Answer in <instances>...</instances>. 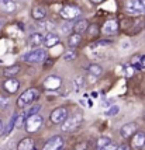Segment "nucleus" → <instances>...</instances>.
Instances as JSON below:
<instances>
[{"mask_svg": "<svg viewBox=\"0 0 145 150\" xmlns=\"http://www.w3.org/2000/svg\"><path fill=\"white\" fill-rule=\"evenodd\" d=\"M38 97V90L37 88H28L26 91L21 94L19 100H17V107H20V108H24L27 105H31L37 100Z\"/></svg>", "mask_w": 145, "mask_h": 150, "instance_id": "f257e3e1", "label": "nucleus"}, {"mask_svg": "<svg viewBox=\"0 0 145 150\" xmlns=\"http://www.w3.org/2000/svg\"><path fill=\"white\" fill-rule=\"evenodd\" d=\"M23 59L26 60L27 63H41V62H44L46 59V52L45 49H42V48H37V49H33V51H30V52H27Z\"/></svg>", "mask_w": 145, "mask_h": 150, "instance_id": "f03ea898", "label": "nucleus"}, {"mask_svg": "<svg viewBox=\"0 0 145 150\" xmlns=\"http://www.w3.org/2000/svg\"><path fill=\"white\" fill-rule=\"evenodd\" d=\"M82 115L80 114H73V115H68V118H66L65 121L62 122V131L64 132H73L76 131V128L80 125V122H82Z\"/></svg>", "mask_w": 145, "mask_h": 150, "instance_id": "7ed1b4c3", "label": "nucleus"}, {"mask_svg": "<svg viewBox=\"0 0 145 150\" xmlns=\"http://www.w3.org/2000/svg\"><path fill=\"white\" fill-rule=\"evenodd\" d=\"M42 126V117L35 114V115H31V117L26 118V131L28 133H34L37 132Z\"/></svg>", "mask_w": 145, "mask_h": 150, "instance_id": "20e7f679", "label": "nucleus"}, {"mask_svg": "<svg viewBox=\"0 0 145 150\" xmlns=\"http://www.w3.org/2000/svg\"><path fill=\"white\" fill-rule=\"evenodd\" d=\"M80 13L82 11H80L79 7L73 6V4H66L61 10V16H62V18H65V20H75L76 17H79Z\"/></svg>", "mask_w": 145, "mask_h": 150, "instance_id": "39448f33", "label": "nucleus"}, {"mask_svg": "<svg viewBox=\"0 0 145 150\" xmlns=\"http://www.w3.org/2000/svg\"><path fill=\"white\" fill-rule=\"evenodd\" d=\"M64 144H65V140L64 137H61L59 135H55L51 139L46 140V143L44 144V149L42 150H62L64 149Z\"/></svg>", "mask_w": 145, "mask_h": 150, "instance_id": "423d86ee", "label": "nucleus"}, {"mask_svg": "<svg viewBox=\"0 0 145 150\" xmlns=\"http://www.w3.org/2000/svg\"><path fill=\"white\" fill-rule=\"evenodd\" d=\"M125 11L131 16H139L144 13V8L141 6L139 0H127L125 1Z\"/></svg>", "mask_w": 145, "mask_h": 150, "instance_id": "0eeeda50", "label": "nucleus"}, {"mask_svg": "<svg viewBox=\"0 0 145 150\" xmlns=\"http://www.w3.org/2000/svg\"><path fill=\"white\" fill-rule=\"evenodd\" d=\"M51 122L52 124H62L68 118V110L64 108V107H59V108H55L52 112H51Z\"/></svg>", "mask_w": 145, "mask_h": 150, "instance_id": "6e6552de", "label": "nucleus"}, {"mask_svg": "<svg viewBox=\"0 0 145 150\" xmlns=\"http://www.w3.org/2000/svg\"><path fill=\"white\" fill-rule=\"evenodd\" d=\"M62 86V80L58 76H48L44 80V87L46 90H58Z\"/></svg>", "mask_w": 145, "mask_h": 150, "instance_id": "1a4fd4ad", "label": "nucleus"}, {"mask_svg": "<svg viewBox=\"0 0 145 150\" xmlns=\"http://www.w3.org/2000/svg\"><path fill=\"white\" fill-rule=\"evenodd\" d=\"M137 129H138V126H137V124L135 122H128V124H125L121 126V129H120V135H121V137H131L135 132H137Z\"/></svg>", "mask_w": 145, "mask_h": 150, "instance_id": "9d476101", "label": "nucleus"}, {"mask_svg": "<svg viewBox=\"0 0 145 150\" xmlns=\"http://www.w3.org/2000/svg\"><path fill=\"white\" fill-rule=\"evenodd\" d=\"M144 144H145V133L137 131L131 136V147L132 149H141Z\"/></svg>", "mask_w": 145, "mask_h": 150, "instance_id": "9b49d317", "label": "nucleus"}, {"mask_svg": "<svg viewBox=\"0 0 145 150\" xmlns=\"http://www.w3.org/2000/svg\"><path fill=\"white\" fill-rule=\"evenodd\" d=\"M3 87H4V90H6L7 93L14 94V93H17V90H19L20 83H19V80H16V79H13V77H7V80L4 81Z\"/></svg>", "mask_w": 145, "mask_h": 150, "instance_id": "f8f14e48", "label": "nucleus"}, {"mask_svg": "<svg viewBox=\"0 0 145 150\" xmlns=\"http://www.w3.org/2000/svg\"><path fill=\"white\" fill-rule=\"evenodd\" d=\"M72 30L75 31V33H78V34H83L86 33L87 30H89V21L85 18H80L78 20L75 24L72 25Z\"/></svg>", "mask_w": 145, "mask_h": 150, "instance_id": "ddd939ff", "label": "nucleus"}, {"mask_svg": "<svg viewBox=\"0 0 145 150\" xmlns=\"http://www.w3.org/2000/svg\"><path fill=\"white\" fill-rule=\"evenodd\" d=\"M44 44H45V46L51 48V46L59 44V37H58L56 34H54V33L49 31L46 35H44Z\"/></svg>", "mask_w": 145, "mask_h": 150, "instance_id": "4468645a", "label": "nucleus"}, {"mask_svg": "<svg viewBox=\"0 0 145 150\" xmlns=\"http://www.w3.org/2000/svg\"><path fill=\"white\" fill-rule=\"evenodd\" d=\"M44 44V35L40 33H33L30 35V45L34 48H38Z\"/></svg>", "mask_w": 145, "mask_h": 150, "instance_id": "2eb2a0df", "label": "nucleus"}, {"mask_svg": "<svg viewBox=\"0 0 145 150\" xmlns=\"http://www.w3.org/2000/svg\"><path fill=\"white\" fill-rule=\"evenodd\" d=\"M34 20H44L46 17V8L44 6H35L31 11Z\"/></svg>", "mask_w": 145, "mask_h": 150, "instance_id": "dca6fc26", "label": "nucleus"}, {"mask_svg": "<svg viewBox=\"0 0 145 150\" xmlns=\"http://www.w3.org/2000/svg\"><path fill=\"white\" fill-rule=\"evenodd\" d=\"M34 149V140L31 137H26L19 142L17 144V150H33Z\"/></svg>", "mask_w": 145, "mask_h": 150, "instance_id": "f3484780", "label": "nucleus"}, {"mask_svg": "<svg viewBox=\"0 0 145 150\" xmlns=\"http://www.w3.org/2000/svg\"><path fill=\"white\" fill-rule=\"evenodd\" d=\"M117 28H119V25H117V21L116 20H110V21H107L104 24V27H103V33L104 34H113L117 31Z\"/></svg>", "mask_w": 145, "mask_h": 150, "instance_id": "a211bd4d", "label": "nucleus"}, {"mask_svg": "<svg viewBox=\"0 0 145 150\" xmlns=\"http://www.w3.org/2000/svg\"><path fill=\"white\" fill-rule=\"evenodd\" d=\"M87 72H89V74H90V76H93V77H99V76H101V74H103V67H101L100 65L93 63V65H89V67H87Z\"/></svg>", "mask_w": 145, "mask_h": 150, "instance_id": "6ab92c4d", "label": "nucleus"}, {"mask_svg": "<svg viewBox=\"0 0 145 150\" xmlns=\"http://www.w3.org/2000/svg\"><path fill=\"white\" fill-rule=\"evenodd\" d=\"M0 6H1V8H3L4 11H9V13H11V11L16 10L14 0H0Z\"/></svg>", "mask_w": 145, "mask_h": 150, "instance_id": "aec40b11", "label": "nucleus"}, {"mask_svg": "<svg viewBox=\"0 0 145 150\" xmlns=\"http://www.w3.org/2000/svg\"><path fill=\"white\" fill-rule=\"evenodd\" d=\"M80 41H82V35H80V34L73 33V34H71V35H69V46H71L72 49L79 45Z\"/></svg>", "mask_w": 145, "mask_h": 150, "instance_id": "412c9836", "label": "nucleus"}, {"mask_svg": "<svg viewBox=\"0 0 145 150\" xmlns=\"http://www.w3.org/2000/svg\"><path fill=\"white\" fill-rule=\"evenodd\" d=\"M19 72H20V66H19V65H13V66H9L7 69H4L3 74H4L6 77H14V76H16Z\"/></svg>", "mask_w": 145, "mask_h": 150, "instance_id": "4be33fe9", "label": "nucleus"}, {"mask_svg": "<svg viewBox=\"0 0 145 150\" xmlns=\"http://www.w3.org/2000/svg\"><path fill=\"white\" fill-rule=\"evenodd\" d=\"M110 143H111V139H110L109 136H100L99 139H97V142H96V149L101 150L103 147L109 146Z\"/></svg>", "mask_w": 145, "mask_h": 150, "instance_id": "5701e85b", "label": "nucleus"}, {"mask_svg": "<svg viewBox=\"0 0 145 150\" xmlns=\"http://www.w3.org/2000/svg\"><path fill=\"white\" fill-rule=\"evenodd\" d=\"M83 86H85V77L83 76H78V77L73 80V91L75 93L80 91Z\"/></svg>", "mask_w": 145, "mask_h": 150, "instance_id": "b1692460", "label": "nucleus"}, {"mask_svg": "<svg viewBox=\"0 0 145 150\" xmlns=\"http://www.w3.org/2000/svg\"><path fill=\"white\" fill-rule=\"evenodd\" d=\"M16 118H17V114H14L13 117H11V119L9 121V124L6 125V128L3 129V135H4V136H7V135H10V132L13 131L14 124H16Z\"/></svg>", "mask_w": 145, "mask_h": 150, "instance_id": "393cba45", "label": "nucleus"}, {"mask_svg": "<svg viewBox=\"0 0 145 150\" xmlns=\"http://www.w3.org/2000/svg\"><path fill=\"white\" fill-rule=\"evenodd\" d=\"M40 110H41V105H33V107H30V108L24 112V117L28 118V117H31V115H35V114H38Z\"/></svg>", "mask_w": 145, "mask_h": 150, "instance_id": "a878e982", "label": "nucleus"}, {"mask_svg": "<svg viewBox=\"0 0 145 150\" xmlns=\"http://www.w3.org/2000/svg\"><path fill=\"white\" fill-rule=\"evenodd\" d=\"M64 59H65L66 62H72V60H75V59H76V52H75L73 49L66 51V52L64 53Z\"/></svg>", "mask_w": 145, "mask_h": 150, "instance_id": "bb28decb", "label": "nucleus"}, {"mask_svg": "<svg viewBox=\"0 0 145 150\" xmlns=\"http://www.w3.org/2000/svg\"><path fill=\"white\" fill-rule=\"evenodd\" d=\"M119 114V107L117 105H110V108L106 111V117H114Z\"/></svg>", "mask_w": 145, "mask_h": 150, "instance_id": "cd10ccee", "label": "nucleus"}, {"mask_svg": "<svg viewBox=\"0 0 145 150\" xmlns=\"http://www.w3.org/2000/svg\"><path fill=\"white\" fill-rule=\"evenodd\" d=\"M113 44V41H110V39H100V41H97L96 44H93L92 48H94V46H109V45H111Z\"/></svg>", "mask_w": 145, "mask_h": 150, "instance_id": "c85d7f7f", "label": "nucleus"}, {"mask_svg": "<svg viewBox=\"0 0 145 150\" xmlns=\"http://www.w3.org/2000/svg\"><path fill=\"white\" fill-rule=\"evenodd\" d=\"M24 122H26V117H24V114H21L20 117L17 115V118H16V124H14V126H16V128H21Z\"/></svg>", "mask_w": 145, "mask_h": 150, "instance_id": "c756f323", "label": "nucleus"}, {"mask_svg": "<svg viewBox=\"0 0 145 150\" xmlns=\"http://www.w3.org/2000/svg\"><path fill=\"white\" fill-rule=\"evenodd\" d=\"M9 104V98L7 97H0V110H4Z\"/></svg>", "mask_w": 145, "mask_h": 150, "instance_id": "7c9ffc66", "label": "nucleus"}, {"mask_svg": "<svg viewBox=\"0 0 145 150\" xmlns=\"http://www.w3.org/2000/svg\"><path fill=\"white\" fill-rule=\"evenodd\" d=\"M75 150H87V143L86 142H80L75 146Z\"/></svg>", "mask_w": 145, "mask_h": 150, "instance_id": "2f4dec72", "label": "nucleus"}, {"mask_svg": "<svg viewBox=\"0 0 145 150\" xmlns=\"http://www.w3.org/2000/svg\"><path fill=\"white\" fill-rule=\"evenodd\" d=\"M134 67H137V69H142V67H145V56H141V58H139V63L138 65H135Z\"/></svg>", "mask_w": 145, "mask_h": 150, "instance_id": "473e14b6", "label": "nucleus"}, {"mask_svg": "<svg viewBox=\"0 0 145 150\" xmlns=\"http://www.w3.org/2000/svg\"><path fill=\"white\" fill-rule=\"evenodd\" d=\"M72 30V25L71 24H65V25H62V33H69Z\"/></svg>", "mask_w": 145, "mask_h": 150, "instance_id": "72a5a7b5", "label": "nucleus"}, {"mask_svg": "<svg viewBox=\"0 0 145 150\" xmlns=\"http://www.w3.org/2000/svg\"><path fill=\"white\" fill-rule=\"evenodd\" d=\"M134 72H135V67H134V66H130V67L127 69V76H132Z\"/></svg>", "mask_w": 145, "mask_h": 150, "instance_id": "f704fd0d", "label": "nucleus"}, {"mask_svg": "<svg viewBox=\"0 0 145 150\" xmlns=\"http://www.w3.org/2000/svg\"><path fill=\"white\" fill-rule=\"evenodd\" d=\"M116 150H130V146L128 144H121V146H117Z\"/></svg>", "mask_w": 145, "mask_h": 150, "instance_id": "c9c22d12", "label": "nucleus"}, {"mask_svg": "<svg viewBox=\"0 0 145 150\" xmlns=\"http://www.w3.org/2000/svg\"><path fill=\"white\" fill-rule=\"evenodd\" d=\"M116 147H117V146H114V144H109V146H106V147H103V149L101 150H116Z\"/></svg>", "mask_w": 145, "mask_h": 150, "instance_id": "e433bc0d", "label": "nucleus"}, {"mask_svg": "<svg viewBox=\"0 0 145 150\" xmlns=\"http://www.w3.org/2000/svg\"><path fill=\"white\" fill-rule=\"evenodd\" d=\"M141 1V6H142V8H144V11H145V0H139Z\"/></svg>", "mask_w": 145, "mask_h": 150, "instance_id": "4c0bfd02", "label": "nucleus"}, {"mask_svg": "<svg viewBox=\"0 0 145 150\" xmlns=\"http://www.w3.org/2000/svg\"><path fill=\"white\" fill-rule=\"evenodd\" d=\"M97 96H99V94H97V91H93L92 93V97H97Z\"/></svg>", "mask_w": 145, "mask_h": 150, "instance_id": "58836bf2", "label": "nucleus"}, {"mask_svg": "<svg viewBox=\"0 0 145 150\" xmlns=\"http://www.w3.org/2000/svg\"><path fill=\"white\" fill-rule=\"evenodd\" d=\"M3 131V122H1V119H0V132Z\"/></svg>", "mask_w": 145, "mask_h": 150, "instance_id": "ea45409f", "label": "nucleus"}, {"mask_svg": "<svg viewBox=\"0 0 145 150\" xmlns=\"http://www.w3.org/2000/svg\"><path fill=\"white\" fill-rule=\"evenodd\" d=\"M93 3H101V1H103V0H92Z\"/></svg>", "mask_w": 145, "mask_h": 150, "instance_id": "a19ab883", "label": "nucleus"}, {"mask_svg": "<svg viewBox=\"0 0 145 150\" xmlns=\"http://www.w3.org/2000/svg\"><path fill=\"white\" fill-rule=\"evenodd\" d=\"M144 121H145V117H144Z\"/></svg>", "mask_w": 145, "mask_h": 150, "instance_id": "79ce46f5", "label": "nucleus"}, {"mask_svg": "<svg viewBox=\"0 0 145 150\" xmlns=\"http://www.w3.org/2000/svg\"><path fill=\"white\" fill-rule=\"evenodd\" d=\"M144 13H145V11H144Z\"/></svg>", "mask_w": 145, "mask_h": 150, "instance_id": "37998d69", "label": "nucleus"}, {"mask_svg": "<svg viewBox=\"0 0 145 150\" xmlns=\"http://www.w3.org/2000/svg\"><path fill=\"white\" fill-rule=\"evenodd\" d=\"M0 150H1V149H0Z\"/></svg>", "mask_w": 145, "mask_h": 150, "instance_id": "c03bdc74", "label": "nucleus"}]
</instances>
